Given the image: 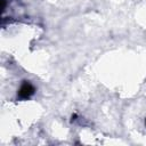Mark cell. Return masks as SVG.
<instances>
[{
    "mask_svg": "<svg viewBox=\"0 0 146 146\" xmlns=\"http://www.w3.org/2000/svg\"><path fill=\"white\" fill-rule=\"evenodd\" d=\"M34 92H35L34 86L30 81L25 80L22 82V84L17 90V98L21 100H26V99H30L34 95Z\"/></svg>",
    "mask_w": 146,
    "mask_h": 146,
    "instance_id": "cell-1",
    "label": "cell"
},
{
    "mask_svg": "<svg viewBox=\"0 0 146 146\" xmlns=\"http://www.w3.org/2000/svg\"><path fill=\"white\" fill-rule=\"evenodd\" d=\"M145 125H146V119H145Z\"/></svg>",
    "mask_w": 146,
    "mask_h": 146,
    "instance_id": "cell-2",
    "label": "cell"
}]
</instances>
